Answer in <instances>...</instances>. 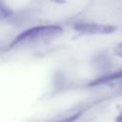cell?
Here are the masks:
<instances>
[{
	"label": "cell",
	"mask_w": 122,
	"mask_h": 122,
	"mask_svg": "<svg viewBox=\"0 0 122 122\" xmlns=\"http://www.w3.org/2000/svg\"><path fill=\"white\" fill-rule=\"evenodd\" d=\"M11 15H12V10L3 1H1L0 2V19L4 21L10 18Z\"/></svg>",
	"instance_id": "cell-4"
},
{
	"label": "cell",
	"mask_w": 122,
	"mask_h": 122,
	"mask_svg": "<svg viewBox=\"0 0 122 122\" xmlns=\"http://www.w3.org/2000/svg\"><path fill=\"white\" fill-rule=\"evenodd\" d=\"M115 122H122V111L117 114V116L115 117Z\"/></svg>",
	"instance_id": "cell-7"
},
{
	"label": "cell",
	"mask_w": 122,
	"mask_h": 122,
	"mask_svg": "<svg viewBox=\"0 0 122 122\" xmlns=\"http://www.w3.org/2000/svg\"><path fill=\"white\" fill-rule=\"evenodd\" d=\"M74 31L84 35L93 34H112L117 30V27L107 24H99L94 22H81L75 23L72 26Z\"/></svg>",
	"instance_id": "cell-2"
},
{
	"label": "cell",
	"mask_w": 122,
	"mask_h": 122,
	"mask_svg": "<svg viewBox=\"0 0 122 122\" xmlns=\"http://www.w3.org/2000/svg\"><path fill=\"white\" fill-rule=\"evenodd\" d=\"M82 112H83L82 111H79V112H74V113H72V114H71L69 116H66V117L62 118V119H58V120L51 121V122H74V121H76L81 116Z\"/></svg>",
	"instance_id": "cell-5"
},
{
	"label": "cell",
	"mask_w": 122,
	"mask_h": 122,
	"mask_svg": "<svg viewBox=\"0 0 122 122\" xmlns=\"http://www.w3.org/2000/svg\"><path fill=\"white\" fill-rule=\"evenodd\" d=\"M113 53L114 55L118 56V57H122V41L117 43L114 47H113Z\"/></svg>",
	"instance_id": "cell-6"
},
{
	"label": "cell",
	"mask_w": 122,
	"mask_h": 122,
	"mask_svg": "<svg viewBox=\"0 0 122 122\" xmlns=\"http://www.w3.org/2000/svg\"><path fill=\"white\" fill-rule=\"evenodd\" d=\"M62 32H63V28L58 25H43V26L32 27L25 30L24 31L19 33L16 37H14V39L10 43V48L15 47L19 44L55 37L60 35Z\"/></svg>",
	"instance_id": "cell-1"
},
{
	"label": "cell",
	"mask_w": 122,
	"mask_h": 122,
	"mask_svg": "<svg viewBox=\"0 0 122 122\" xmlns=\"http://www.w3.org/2000/svg\"><path fill=\"white\" fill-rule=\"evenodd\" d=\"M119 78H122V69L116 71H113V72H110V73H107L105 75H102L100 77H97L95 78L94 80L91 81L88 85L89 86H99V85H104V84H107V83H110L112 81H114V80H117Z\"/></svg>",
	"instance_id": "cell-3"
}]
</instances>
